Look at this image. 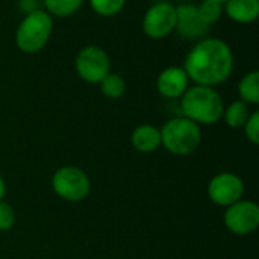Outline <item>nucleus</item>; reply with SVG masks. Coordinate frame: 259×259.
<instances>
[{
	"mask_svg": "<svg viewBox=\"0 0 259 259\" xmlns=\"http://www.w3.org/2000/svg\"><path fill=\"white\" fill-rule=\"evenodd\" d=\"M88 2H90L91 9L97 15L108 18V17H114L120 14L124 9L127 0H88Z\"/></svg>",
	"mask_w": 259,
	"mask_h": 259,
	"instance_id": "nucleus-19",
	"label": "nucleus"
},
{
	"mask_svg": "<svg viewBox=\"0 0 259 259\" xmlns=\"http://www.w3.org/2000/svg\"><path fill=\"white\" fill-rule=\"evenodd\" d=\"M15 211L14 208L6 203V202H0V231H9L14 225H15Z\"/></svg>",
	"mask_w": 259,
	"mask_h": 259,
	"instance_id": "nucleus-21",
	"label": "nucleus"
},
{
	"mask_svg": "<svg viewBox=\"0 0 259 259\" xmlns=\"http://www.w3.org/2000/svg\"><path fill=\"white\" fill-rule=\"evenodd\" d=\"M176 30L182 38L199 41L208 36L209 26H206L200 18L197 5L184 3L176 6Z\"/></svg>",
	"mask_w": 259,
	"mask_h": 259,
	"instance_id": "nucleus-10",
	"label": "nucleus"
},
{
	"mask_svg": "<svg viewBox=\"0 0 259 259\" xmlns=\"http://www.w3.org/2000/svg\"><path fill=\"white\" fill-rule=\"evenodd\" d=\"M225 100L212 87L193 85L181 97V112L196 124H215L223 118Z\"/></svg>",
	"mask_w": 259,
	"mask_h": 259,
	"instance_id": "nucleus-2",
	"label": "nucleus"
},
{
	"mask_svg": "<svg viewBox=\"0 0 259 259\" xmlns=\"http://www.w3.org/2000/svg\"><path fill=\"white\" fill-rule=\"evenodd\" d=\"M74 70L83 82L99 85L111 71V58L100 46L88 44L77 52L74 58Z\"/></svg>",
	"mask_w": 259,
	"mask_h": 259,
	"instance_id": "nucleus-6",
	"label": "nucleus"
},
{
	"mask_svg": "<svg viewBox=\"0 0 259 259\" xmlns=\"http://www.w3.org/2000/svg\"><path fill=\"white\" fill-rule=\"evenodd\" d=\"M215 2H220V3H225L226 0H215Z\"/></svg>",
	"mask_w": 259,
	"mask_h": 259,
	"instance_id": "nucleus-23",
	"label": "nucleus"
},
{
	"mask_svg": "<svg viewBox=\"0 0 259 259\" xmlns=\"http://www.w3.org/2000/svg\"><path fill=\"white\" fill-rule=\"evenodd\" d=\"M243 129H244V135H246V138H247L252 144L258 146L259 144V112L258 111H253V112L250 114V117H249V120L246 121V124L243 126Z\"/></svg>",
	"mask_w": 259,
	"mask_h": 259,
	"instance_id": "nucleus-20",
	"label": "nucleus"
},
{
	"mask_svg": "<svg viewBox=\"0 0 259 259\" xmlns=\"http://www.w3.org/2000/svg\"><path fill=\"white\" fill-rule=\"evenodd\" d=\"M197 11L200 18L206 26H212L220 21L223 15V3L215 0H202L200 5H197Z\"/></svg>",
	"mask_w": 259,
	"mask_h": 259,
	"instance_id": "nucleus-18",
	"label": "nucleus"
},
{
	"mask_svg": "<svg viewBox=\"0 0 259 259\" xmlns=\"http://www.w3.org/2000/svg\"><path fill=\"white\" fill-rule=\"evenodd\" d=\"M238 96L240 100L249 106H256L259 103V71L252 70L246 73L238 82Z\"/></svg>",
	"mask_w": 259,
	"mask_h": 259,
	"instance_id": "nucleus-14",
	"label": "nucleus"
},
{
	"mask_svg": "<svg viewBox=\"0 0 259 259\" xmlns=\"http://www.w3.org/2000/svg\"><path fill=\"white\" fill-rule=\"evenodd\" d=\"M176 6L170 2H156L143 15V32L150 39H164L176 30Z\"/></svg>",
	"mask_w": 259,
	"mask_h": 259,
	"instance_id": "nucleus-7",
	"label": "nucleus"
},
{
	"mask_svg": "<svg viewBox=\"0 0 259 259\" xmlns=\"http://www.w3.org/2000/svg\"><path fill=\"white\" fill-rule=\"evenodd\" d=\"M190 77L179 65H170L159 71L156 77V91L165 99H181L190 88Z\"/></svg>",
	"mask_w": 259,
	"mask_h": 259,
	"instance_id": "nucleus-11",
	"label": "nucleus"
},
{
	"mask_svg": "<svg viewBox=\"0 0 259 259\" xmlns=\"http://www.w3.org/2000/svg\"><path fill=\"white\" fill-rule=\"evenodd\" d=\"M223 14L237 24H253L259 17V0H226Z\"/></svg>",
	"mask_w": 259,
	"mask_h": 259,
	"instance_id": "nucleus-12",
	"label": "nucleus"
},
{
	"mask_svg": "<svg viewBox=\"0 0 259 259\" xmlns=\"http://www.w3.org/2000/svg\"><path fill=\"white\" fill-rule=\"evenodd\" d=\"M53 17L44 9H33L26 12L15 29V46L26 55L41 52L52 38L53 33Z\"/></svg>",
	"mask_w": 259,
	"mask_h": 259,
	"instance_id": "nucleus-3",
	"label": "nucleus"
},
{
	"mask_svg": "<svg viewBox=\"0 0 259 259\" xmlns=\"http://www.w3.org/2000/svg\"><path fill=\"white\" fill-rule=\"evenodd\" d=\"M85 0H42L44 11L52 17L67 18L79 12Z\"/></svg>",
	"mask_w": 259,
	"mask_h": 259,
	"instance_id": "nucleus-17",
	"label": "nucleus"
},
{
	"mask_svg": "<svg viewBox=\"0 0 259 259\" xmlns=\"http://www.w3.org/2000/svg\"><path fill=\"white\" fill-rule=\"evenodd\" d=\"M226 229L238 237L255 232L259 226V206L252 200H238L225 211Z\"/></svg>",
	"mask_w": 259,
	"mask_h": 259,
	"instance_id": "nucleus-8",
	"label": "nucleus"
},
{
	"mask_svg": "<svg viewBox=\"0 0 259 259\" xmlns=\"http://www.w3.org/2000/svg\"><path fill=\"white\" fill-rule=\"evenodd\" d=\"M161 146L176 156H187L196 152L202 143V129L184 115L170 118L159 129Z\"/></svg>",
	"mask_w": 259,
	"mask_h": 259,
	"instance_id": "nucleus-4",
	"label": "nucleus"
},
{
	"mask_svg": "<svg viewBox=\"0 0 259 259\" xmlns=\"http://www.w3.org/2000/svg\"><path fill=\"white\" fill-rule=\"evenodd\" d=\"M99 87H100V93L106 99H111V100L121 99L126 94V90H127L126 79L121 74L114 73V71H109L102 79V82L99 83Z\"/></svg>",
	"mask_w": 259,
	"mask_h": 259,
	"instance_id": "nucleus-16",
	"label": "nucleus"
},
{
	"mask_svg": "<svg viewBox=\"0 0 259 259\" xmlns=\"http://www.w3.org/2000/svg\"><path fill=\"white\" fill-rule=\"evenodd\" d=\"M244 194V182L235 173H219L208 184V197L217 206H231L241 200Z\"/></svg>",
	"mask_w": 259,
	"mask_h": 259,
	"instance_id": "nucleus-9",
	"label": "nucleus"
},
{
	"mask_svg": "<svg viewBox=\"0 0 259 259\" xmlns=\"http://www.w3.org/2000/svg\"><path fill=\"white\" fill-rule=\"evenodd\" d=\"M250 114H252V111L247 103H244L243 100H235V102L229 103L228 106H225L223 120L231 129H243V126L249 120Z\"/></svg>",
	"mask_w": 259,
	"mask_h": 259,
	"instance_id": "nucleus-15",
	"label": "nucleus"
},
{
	"mask_svg": "<svg viewBox=\"0 0 259 259\" xmlns=\"http://www.w3.org/2000/svg\"><path fill=\"white\" fill-rule=\"evenodd\" d=\"M131 143L135 150L141 153H152L161 146V132L159 127L153 124H140L132 131Z\"/></svg>",
	"mask_w": 259,
	"mask_h": 259,
	"instance_id": "nucleus-13",
	"label": "nucleus"
},
{
	"mask_svg": "<svg viewBox=\"0 0 259 259\" xmlns=\"http://www.w3.org/2000/svg\"><path fill=\"white\" fill-rule=\"evenodd\" d=\"M234 65L235 59L231 46L220 38L205 36L190 49L182 68L190 82L215 88L231 77Z\"/></svg>",
	"mask_w": 259,
	"mask_h": 259,
	"instance_id": "nucleus-1",
	"label": "nucleus"
},
{
	"mask_svg": "<svg viewBox=\"0 0 259 259\" xmlns=\"http://www.w3.org/2000/svg\"><path fill=\"white\" fill-rule=\"evenodd\" d=\"M5 196H6V184H5V179L0 175V202L5 199Z\"/></svg>",
	"mask_w": 259,
	"mask_h": 259,
	"instance_id": "nucleus-22",
	"label": "nucleus"
},
{
	"mask_svg": "<svg viewBox=\"0 0 259 259\" xmlns=\"http://www.w3.org/2000/svg\"><path fill=\"white\" fill-rule=\"evenodd\" d=\"M52 188L55 194L65 202H82L91 191V181L83 170L65 165L55 171Z\"/></svg>",
	"mask_w": 259,
	"mask_h": 259,
	"instance_id": "nucleus-5",
	"label": "nucleus"
}]
</instances>
